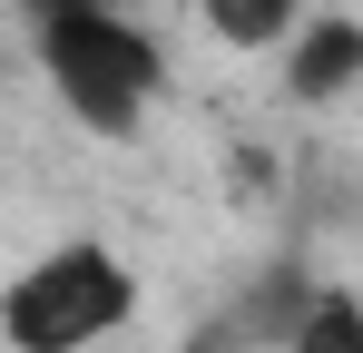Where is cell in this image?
Returning <instances> with one entry per match:
<instances>
[{"label":"cell","instance_id":"1","mask_svg":"<svg viewBox=\"0 0 363 353\" xmlns=\"http://www.w3.org/2000/svg\"><path fill=\"white\" fill-rule=\"evenodd\" d=\"M128 314H138V265L99 235H60L0 285V344L10 353H89Z\"/></svg>","mask_w":363,"mask_h":353},{"label":"cell","instance_id":"2","mask_svg":"<svg viewBox=\"0 0 363 353\" xmlns=\"http://www.w3.org/2000/svg\"><path fill=\"white\" fill-rule=\"evenodd\" d=\"M30 50H40V69H50V89H60V108L89 128V138H138V118H147V99L167 89V59H157V40L138 30V20H118V10H60V20H30Z\"/></svg>","mask_w":363,"mask_h":353},{"label":"cell","instance_id":"3","mask_svg":"<svg viewBox=\"0 0 363 353\" xmlns=\"http://www.w3.org/2000/svg\"><path fill=\"white\" fill-rule=\"evenodd\" d=\"M285 89L304 108H334L363 89V20L354 10H304L295 40H285Z\"/></svg>","mask_w":363,"mask_h":353},{"label":"cell","instance_id":"4","mask_svg":"<svg viewBox=\"0 0 363 353\" xmlns=\"http://www.w3.org/2000/svg\"><path fill=\"white\" fill-rule=\"evenodd\" d=\"M285 353H363V304L344 285H314L285 324Z\"/></svg>","mask_w":363,"mask_h":353},{"label":"cell","instance_id":"5","mask_svg":"<svg viewBox=\"0 0 363 353\" xmlns=\"http://www.w3.org/2000/svg\"><path fill=\"white\" fill-rule=\"evenodd\" d=\"M196 10H206V30H216L226 50H285L314 0H196Z\"/></svg>","mask_w":363,"mask_h":353},{"label":"cell","instance_id":"6","mask_svg":"<svg viewBox=\"0 0 363 353\" xmlns=\"http://www.w3.org/2000/svg\"><path fill=\"white\" fill-rule=\"evenodd\" d=\"M89 10H118V20H138V10H147V0H89Z\"/></svg>","mask_w":363,"mask_h":353}]
</instances>
